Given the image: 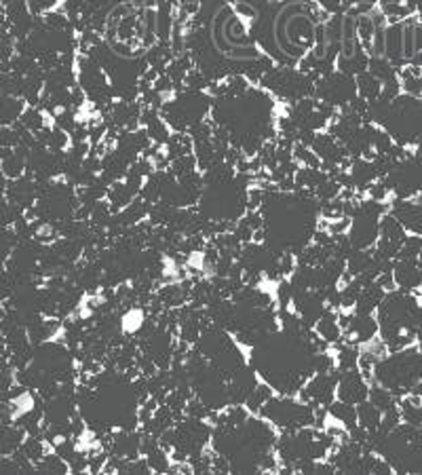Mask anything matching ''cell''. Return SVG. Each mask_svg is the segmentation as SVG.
I'll return each instance as SVG.
<instances>
[{"label":"cell","mask_w":422,"mask_h":475,"mask_svg":"<svg viewBox=\"0 0 422 475\" xmlns=\"http://www.w3.org/2000/svg\"><path fill=\"white\" fill-rule=\"evenodd\" d=\"M315 83H317V79L312 74H306V72L289 68V66L272 68L260 79L262 89H266L272 95H277L279 100H285L291 104L298 100H304V98H312Z\"/></svg>","instance_id":"6da1fadb"},{"label":"cell","mask_w":422,"mask_h":475,"mask_svg":"<svg viewBox=\"0 0 422 475\" xmlns=\"http://www.w3.org/2000/svg\"><path fill=\"white\" fill-rule=\"evenodd\" d=\"M262 418H266L272 427H279L283 431H296L302 427H312L315 422V408L304 401L291 399V395H279L270 397L258 412Z\"/></svg>","instance_id":"7a4b0ae2"},{"label":"cell","mask_w":422,"mask_h":475,"mask_svg":"<svg viewBox=\"0 0 422 475\" xmlns=\"http://www.w3.org/2000/svg\"><path fill=\"white\" fill-rule=\"evenodd\" d=\"M359 95L357 91V81L352 74H346L342 70H331L323 76L317 79L315 83V93L319 102L331 106V108H346L355 98Z\"/></svg>","instance_id":"3957f363"},{"label":"cell","mask_w":422,"mask_h":475,"mask_svg":"<svg viewBox=\"0 0 422 475\" xmlns=\"http://www.w3.org/2000/svg\"><path fill=\"white\" fill-rule=\"evenodd\" d=\"M338 378H340L338 368H334L329 372L312 374V378L306 380V384L298 391V395L304 403H310L312 408H319V406L329 408L336 399Z\"/></svg>","instance_id":"277c9868"},{"label":"cell","mask_w":422,"mask_h":475,"mask_svg":"<svg viewBox=\"0 0 422 475\" xmlns=\"http://www.w3.org/2000/svg\"><path fill=\"white\" fill-rule=\"evenodd\" d=\"M369 395V384L365 380V376L361 374L359 368L352 370H340V378H338V389H336V397L359 406L361 401H365Z\"/></svg>","instance_id":"5b68a950"},{"label":"cell","mask_w":422,"mask_h":475,"mask_svg":"<svg viewBox=\"0 0 422 475\" xmlns=\"http://www.w3.org/2000/svg\"><path fill=\"white\" fill-rule=\"evenodd\" d=\"M380 332V326H378V319L374 315H357L352 313V319L348 323V328L342 332V338L344 342H350V344H367L376 338V334Z\"/></svg>","instance_id":"8992f818"},{"label":"cell","mask_w":422,"mask_h":475,"mask_svg":"<svg viewBox=\"0 0 422 475\" xmlns=\"http://www.w3.org/2000/svg\"><path fill=\"white\" fill-rule=\"evenodd\" d=\"M395 283L403 292H414L422 286V267L418 260H395Z\"/></svg>","instance_id":"52a82bcc"},{"label":"cell","mask_w":422,"mask_h":475,"mask_svg":"<svg viewBox=\"0 0 422 475\" xmlns=\"http://www.w3.org/2000/svg\"><path fill=\"white\" fill-rule=\"evenodd\" d=\"M315 332L323 338V340H327L329 344H336V342H340V338H342V328H340V323H338V313L334 311V309H325V313L321 315V319L315 323Z\"/></svg>","instance_id":"ba28073f"},{"label":"cell","mask_w":422,"mask_h":475,"mask_svg":"<svg viewBox=\"0 0 422 475\" xmlns=\"http://www.w3.org/2000/svg\"><path fill=\"white\" fill-rule=\"evenodd\" d=\"M24 100L15 95L0 93V127H9L18 123L24 114Z\"/></svg>","instance_id":"9c48e42d"},{"label":"cell","mask_w":422,"mask_h":475,"mask_svg":"<svg viewBox=\"0 0 422 475\" xmlns=\"http://www.w3.org/2000/svg\"><path fill=\"white\" fill-rule=\"evenodd\" d=\"M355 81H357V91H359V98H363L365 102H374V100H378L380 98V93H382V83L369 72V70H365V72H361V74H357L355 76Z\"/></svg>","instance_id":"30bf717a"},{"label":"cell","mask_w":422,"mask_h":475,"mask_svg":"<svg viewBox=\"0 0 422 475\" xmlns=\"http://www.w3.org/2000/svg\"><path fill=\"white\" fill-rule=\"evenodd\" d=\"M367 399H369L378 410H382V412L393 410V408L399 406V399H397L386 387H382V384L376 382V380H371V384H369V395H367Z\"/></svg>","instance_id":"8fae6325"},{"label":"cell","mask_w":422,"mask_h":475,"mask_svg":"<svg viewBox=\"0 0 422 475\" xmlns=\"http://www.w3.org/2000/svg\"><path fill=\"white\" fill-rule=\"evenodd\" d=\"M327 412H329V416L336 422L344 424L346 429H350L352 424H357V406H352V403H346L342 399H338V401L334 399V403L327 408Z\"/></svg>","instance_id":"7c38bea8"},{"label":"cell","mask_w":422,"mask_h":475,"mask_svg":"<svg viewBox=\"0 0 422 475\" xmlns=\"http://www.w3.org/2000/svg\"><path fill=\"white\" fill-rule=\"evenodd\" d=\"M380 420H382V410H378L369 399H365V401H361V403L357 406V422H359L363 429L376 431L378 424H380Z\"/></svg>","instance_id":"4fadbf2b"},{"label":"cell","mask_w":422,"mask_h":475,"mask_svg":"<svg viewBox=\"0 0 422 475\" xmlns=\"http://www.w3.org/2000/svg\"><path fill=\"white\" fill-rule=\"evenodd\" d=\"M367 70L380 81V83H386L395 76H399V70L393 66L390 60H386L384 55H369V64H367Z\"/></svg>","instance_id":"5bb4252c"},{"label":"cell","mask_w":422,"mask_h":475,"mask_svg":"<svg viewBox=\"0 0 422 475\" xmlns=\"http://www.w3.org/2000/svg\"><path fill=\"white\" fill-rule=\"evenodd\" d=\"M272 395H275V389H272L268 382H262V384H258V387L249 393V397H247V401H245V408H247L251 414H258L260 408H262Z\"/></svg>","instance_id":"9a60e30c"},{"label":"cell","mask_w":422,"mask_h":475,"mask_svg":"<svg viewBox=\"0 0 422 475\" xmlns=\"http://www.w3.org/2000/svg\"><path fill=\"white\" fill-rule=\"evenodd\" d=\"M37 471H41V473H68L70 471V464H68V460H64L55 452V454H45L37 462Z\"/></svg>","instance_id":"2e32d148"},{"label":"cell","mask_w":422,"mask_h":475,"mask_svg":"<svg viewBox=\"0 0 422 475\" xmlns=\"http://www.w3.org/2000/svg\"><path fill=\"white\" fill-rule=\"evenodd\" d=\"M422 252V236L420 234H407L405 241L401 243L397 260H418Z\"/></svg>","instance_id":"e0dca14e"},{"label":"cell","mask_w":422,"mask_h":475,"mask_svg":"<svg viewBox=\"0 0 422 475\" xmlns=\"http://www.w3.org/2000/svg\"><path fill=\"white\" fill-rule=\"evenodd\" d=\"M146 460L152 469V473H167L171 471V456H167V450H163L161 446L152 448L148 454H146Z\"/></svg>","instance_id":"ac0fdd59"},{"label":"cell","mask_w":422,"mask_h":475,"mask_svg":"<svg viewBox=\"0 0 422 475\" xmlns=\"http://www.w3.org/2000/svg\"><path fill=\"white\" fill-rule=\"evenodd\" d=\"M20 123H22L26 129H30L32 133H37V131H41V129L47 127V125H45V119H43V112H41L39 108H28V110H24Z\"/></svg>","instance_id":"d6986e66"},{"label":"cell","mask_w":422,"mask_h":475,"mask_svg":"<svg viewBox=\"0 0 422 475\" xmlns=\"http://www.w3.org/2000/svg\"><path fill=\"white\" fill-rule=\"evenodd\" d=\"M317 5L325 11V15H340L344 11L342 0H317Z\"/></svg>","instance_id":"ffe728a7"}]
</instances>
